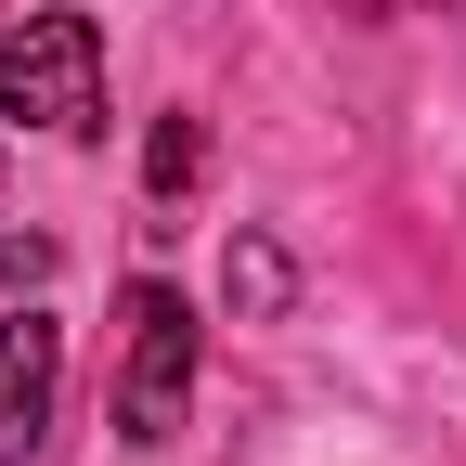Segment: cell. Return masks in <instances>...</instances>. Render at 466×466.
I'll list each match as a JSON object with an SVG mask.
<instances>
[{
  "instance_id": "obj_1",
  "label": "cell",
  "mask_w": 466,
  "mask_h": 466,
  "mask_svg": "<svg viewBox=\"0 0 466 466\" xmlns=\"http://www.w3.org/2000/svg\"><path fill=\"white\" fill-rule=\"evenodd\" d=\"M182 415H195V311L168 285H130V311H116V441L156 453V441H182Z\"/></svg>"
},
{
  "instance_id": "obj_2",
  "label": "cell",
  "mask_w": 466,
  "mask_h": 466,
  "mask_svg": "<svg viewBox=\"0 0 466 466\" xmlns=\"http://www.w3.org/2000/svg\"><path fill=\"white\" fill-rule=\"evenodd\" d=\"M0 104L39 116V130H66V143H91L104 130V39H91V14H26L0 39Z\"/></svg>"
},
{
  "instance_id": "obj_3",
  "label": "cell",
  "mask_w": 466,
  "mask_h": 466,
  "mask_svg": "<svg viewBox=\"0 0 466 466\" xmlns=\"http://www.w3.org/2000/svg\"><path fill=\"white\" fill-rule=\"evenodd\" d=\"M52 389H66V337L39 311H14L0 324V466H26L52 441Z\"/></svg>"
},
{
  "instance_id": "obj_4",
  "label": "cell",
  "mask_w": 466,
  "mask_h": 466,
  "mask_svg": "<svg viewBox=\"0 0 466 466\" xmlns=\"http://www.w3.org/2000/svg\"><path fill=\"white\" fill-rule=\"evenodd\" d=\"M195 168H208V130H195V116H156V156H143L156 208H182V195H195Z\"/></svg>"
},
{
  "instance_id": "obj_5",
  "label": "cell",
  "mask_w": 466,
  "mask_h": 466,
  "mask_svg": "<svg viewBox=\"0 0 466 466\" xmlns=\"http://www.w3.org/2000/svg\"><path fill=\"white\" fill-rule=\"evenodd\" d=\"M233 311H285V247H233Z\"/></svg>"
},
{
  "instance_id": "obj_6",
  "label": "cell",
  "mask_w": 466,
  "mask_h": 466,
  "mask_svg": "<svg viewBox=\"0 0 466 466\" xmlns=\"http://www.w3.org/2000/svg\"><path fill=\"white\" fill-rule=\"evenodd\" d=\"M52 272V233H0V299H14V285H39Z\"/></svg>"
},
{
  "instance_id": "obj_7",
  "label": "cell",
  "mask_w": 466,
  "mask_h": 466,
  "mask_svg": "<svg viewBox=\"0 0 466 466\" xmlns=\"http://www.w3.org/2000/svg\"><path fill=\"white\" fill-rule=\"evenodd\" d=\"M441 14H466V0H441Z\"/></svg>"
}]
</instances>
